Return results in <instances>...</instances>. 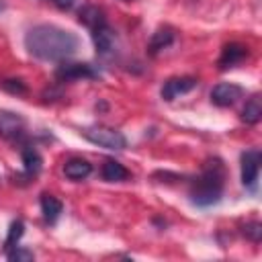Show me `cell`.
<instances>
[{
    "mask_svg": "<svg viewBox=\"0 0 262 262\" xmlns=\"http://www.w3.org/2000/svg\"><path fill=\"white\" fill-rule=\"evenodd\" d=\"M25 47L37 59L66 61L78 51L80 39L72 31L59 29L55 25H35L25 35Z\"/></svg>",
    "mask_w": 262,
    "mask_h": 262,
    "instance_id": "cell-1",
    "label": "cell"
},
{
    "mask_svg": "<svg viewBox=\"0 0 262 262\" xmlns=\"http://www.w3.org/2000/svg\"><path fill=\"white\" fill-rule=\"evenodd\" d=\"M225 186V168L219 158H211L205 162L203 172L190 184V203L196 207H211L217 205L223 196Z\"/></svg>",
    "mask_w": 262,
    "mask_h": 262,
    "instance_id": "cell-2",
    "label": "cell"
},
{
    "mask_svg": "<svg viewBox=\"0 0 262 262\" xmlns=\"http://www.w3.org/2000/svg\"><path fill=\"white\" fill-rule=\"evenodd\" d=\"M78 18H80V23L90 31V37H92V41H94L96 53L102 55V57L113 55V53H115L117 35H115V31L111 29L104 10H102L100 6L86 4V6L80 8Z\"/></svg>",
    "mask_w": 262,
    "mask_h": 262,
    "instance_id": "cell-3",
    "label": "cell"
},
{
    "mask_svg": "<svg viewBox=\"0 0 262 262\" xmlns=\"http://www.w3.org/2000/svg\"><path fill=\"white\" fill-rule=\"evenodd\" d=\"M82 135L90 143L104 147V149H125L127 147V137L121 131L111 129V127H88L82 131Z\"/></svg>",
    "mask_w": 262,
    "mask_h": 262,
    "instance_id": "cell-4",
    "label": "cell"
},
{
    "mask_svg": "<svg viewBox=\"0 0 262 262\" xmlns=\"http://www.w3.org/2000/svg\"><path fill=\"white\" fill-rule=\"evenodd\" d=\"M100 78V70L92 63H82V61H63L55 70V80L57 82H74V80H96Z\"/></svg>",
    "mask_w": 262,
    "mask_h": 262,
    "instance_id": "cell-5",
    "label": "cell"
},
{
    "mask_svg": "<svg viewBox=\"0 0 262 262\" xmlns=\"http://www.w3.org/2000/svg\"><path fill=\"white\" fill-rule=\"evenodd\" d=\"M260 164H262V154L258 149H246L239 158V168H242V184L250 190L256 188L258 174H260Z\"/></svg>",
    "mask_w": 262,
    "mask_h": 262,
    "instance_id": "cell-6",
    "label": "cell"
},
{
    "mask_svg": "<svg viewBox=\"0 0 262 262\" xmlns=\"http://www.w3.org/2000/svg\"><path fill=\"white\" fill-rule=\"evenodd\" d=\"M25 119L16 113L10 111H0V137L8 141H18L23 143L25 139Z\"/></svg>",
    "mask_w": 262,
    "mask_h": 262,
    "instance_id": "cell-7",
    "label": "cell"
},
{
    "mask_svg": "<svg viewBox=\"0 0 262 262\" xmlns=\"http://www.w3.org/2000/svg\"><path fill=\"white\" fill-rule=\"evenodd\" d=\"M242 96H244V88L233 82H221L211 90V102L219 108H227L235 104Z\"/></svg>",
    "mask_w": 262,
    "mask_h": 262,
    "instance_id": "cell-8",
    "label": "cell"
},
{
    "mask_svg": "<svg viewBox=\"0 0 262 262\" xmlns=\"http://www.w3.org/2000/svg\"><path fill=\"white\" fill-rule=\"evenodd\" d=\"M196 84H199V80L196 78H192V76H180V78H170V80H166L164 82V86H162V98L166 100V102H170V100H174L176 96H180V94H186V92H190L192 88H196Z\"/></svg>",
    "mask_w": 262,
    "mask_h": 262,
    "instance_id": "cell-9",
    "label": "cell"
},
{
    "mask_svg": "<svg viewBox=\"0 0 262 262\" xmlns=\"http://www.w3.org/2000/svg\"><path fill=\"white\" fill-rule=\"evenodd\" d=\"M246 57H248V47L246 45H242V43H227L221 49L217 66H219V70H229V68L239 66Z\"/></svg>",
    "mask_w": 262,
    "mask_h": 262,
    "instance_id": "cell-10",
    "label": "cell"
},
{
    "mask_svg": "<svg viewBox=\"0 0 262 262\" xmlns=\"http://www.w3.org/2000/svg\"><path fill=\"white\" fill-rule=\"evenodd\" d=\"M20 158H23L25 176H27V178H35V176L41 172V168H43V160H41L39 151H37L33 145L23 143V147H20Z\"/></svg>",
    "mask_w": 262,
    "mask_h": 262,
    "instance_id": "cell-11",
    "label": "cell"
},
{
    "mask_svg": "<svg viewBox=\"0 0 262 262\" xmlns=\"http://www.w3.org/2000/svg\"><path fill=\"white\" fill-rule=\"evenodd\" d=\"M90 172H92V164H90L88 160H84V158H72V160H68V162L63 164V174H66V178L76 180V182L88 178Z\"/></svg>",
    "mask_w": 262,
    "mask_h": 262,
    "instance_id": "cell-12",
    "label": "cell"
},
{
    "mask_svg": "<svg viewBox=\"0 0 262 262\" xmlns=\"http://www.w3.org/2000/svg\"><path fill=\"white\" fill-rule=\"evenodd\" d=\"M174 29H170V27H162V29H158L154 35H151V39H149V43H147V51H149V55H158L162 49H166V47H170L172 43H174Z\"/></svg>",
    "mask_w": 262,
    "mask_h": 262,
    "instance_id": "cell-13",
    "label": "cell"
},
{
    "mask_svg": "<svg viewBox=\"0 0 262 262\" xmlns=\"http://www.w3.org/2000/svg\"><path fill=\"white\" fill-rule=\"evenodd\" d=\"M100 176H102L104 182H125L131 174H129V170L121 162H117V160H104V164L100 168Z\"/></svg>",
    "mask_w": 262,
    "mask_h": 262,
    "instance_id": "cell-14",
    "label": "cell"
},
{
    "mask_svg": "<svg viewBox=\"0 0 262 262\" xmlns=\"http://www.w3.org/2000/svg\"><path fill=\"white\" fill-rule=\"evenodd\" d=\"M39 203H41V213H43L45 221L47 223H55L59 219L61 211H63V203L59 199H55L53 194H47V192L41 194Z\"/></svg>",
    "mask_w": 262,
    "mask_h": 262,
    "instance_id": "cell-15",
    "label": "cell"
},
{
    "mask_svg": "<svg viewBox=\"0 0 262 262\" xmlns=\"http://www.w3.org/2000/svg\"><path fill=\"white\" fill-rule=\"evenodd\" d=\"M262 119V100L258 94L246 100V106L242 108V121L248 125H256Z\"/></svg>",
    "mask_w": 262,
    "mask_h": 262,
    "instance_id": "cell-16",
    "label": "cell"
},
{
    "mask_svg": "<svg viewBox=\"0 0 262 262\" xmlns=\"http://www.w3.org/2000/svg\"><path fill=\"white\" fill-rule=\"evenodd\" d=\"M23 233H25V223H23V219H16V221H12L10 223V227H8V233H6V239H4V252H8V250H12V248H16L18 246V242H20V237H23Z\"/></svg>",
    "mask_w": 262,
    "mask_h": 262,
    "instance_id": "cell-17",
    "label": "cell"
},
{
    "mask_svg": "<svg viewBox=\"0 0 262 262\" xmlns=\"http://www.w3.org/2000/svg\"><path fill=\"white\" fill-rule=\"evenodd\" d=\"M242 233H244L252 244H260V239H262V223H260V221H248V223L242 227Z\"/></svg>",
    "mask_w": 262,
    "mask_h": 262,
    "instance_id": "cell-18",
    "label": "cell"
},
{
    "mask_svg": "<svg viewBox=\"0 0 262 262\" xmlns=\"http://www.w3.org/2000/svg\"><path fill=\"white\" fill-rule=\"evenodd\" d=\"M2 88H4L6 92H10V94H16V96L27 94V84H25L23 80H14V78L2 80Z\"/></svg>",
    "mask_w": 262,
    "mask_h": 262,
    "instance_id": "cell-19",
    "label": "cell"
},
{
    "mask_svg": "<svg viewBox=\"0 0 262 262\" xmlns=\"http://www.w3.org/2000/svg\"><path fill=\"white\" fill-rule=\"evenodd\" d=\"M6 258L8 260H16V262H20V260H33L35 258V254L31 252V250H27V248H12V250H8L6 252Z\"/></svg>",
    "mask_w": 262,
    "mask_h": 262,
    "instance_id": "cell-20",
    "label": "cell"
},
{
    "mask_svg": "<svg viewBox=\"0 0 262 262\" xmlns=\"http://www.w3.org/2000/svg\"><path fill=\"white\" fill-rule=\"evenodd\" d=\"M59 10H70L74 4H76V0H51Z\"/></svg>",
    "mask_w": 262,
    "mask_h": 262,
    "instance_id": "cell-21",
    "label": "cell"
},
{
    "mask_svg": "<svg viewBox=\"0 0 262 262\" xmlns=\"http://www.w3.org/2000/svg\"><path fill=\"white\" fill-rule=\"evenodd\" d=\"M2 8H4V4H2V0H0V10H2Z\"/></svg>",
    "mask_w": 262,
    "mask_h": 262,
    "instance_id": "cell-22",
    "label": "cell"
},
{
    "mask_svg": "<svg viewBox=\"0 0 262 262\" xmlns=\"http://www.w3.org/2000/svg\"><path fill=\"white\" fill-rule=\"evenodd\" d=\"M123 2H131V0H123Z\"/></svg>",
    "mask_w": 262,
    "mask_h": 262,
    "instance_id": "cell-23",
    "label": "cell"
}]
</instances>
